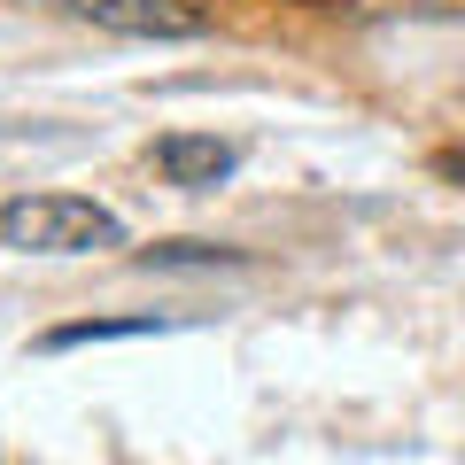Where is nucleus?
<instances>
[{"label":"nucleus","instance_id":"nucleus-1","mask_svg":"<svg viewBox=\"0 0 465 465\" xmlns=\"http://www.w3.org/2000/svg\"><path fill=\"white\" fill-rule=\"evenodd\" d=\"M0 249H16V256L124 249V217L85 194H16V202H0Z\"/></svg>","mask_w":465,"mask_h":465},{"label":"nucleus","instance_id":"nucleus-2","mask_svg":"<svg viewBox=\"0 0 465 465\" xmlns=\"http://www.w3.org/2000/svg\"><path fill=\"white\" fill-rule=\"evenodd\" d=\"M78 24H94V32H116V39H202V16L194 8H179V0H63Z\"/></svg>","mask_w":465,"mask_h":465},{"label":"nucleus","instance_id":"nucleus-3","mask_svg":"<svg viewBox=\"0 0 465 465\" xmlns=\"http://www.w3.org/2000/svg\"><path fill=\"white\" fill-rule=\"evenodd\" d=\"M148 163H155V179H163V186L210 194V186H225L232 171H241V148L217 140V133H163V140L148 148Z\"/></svg>","mask_w":465,"mask_h":465},{"label":"nucleus","instance_id":"nucleus-4","mask_svg":"<svg viewBox=\"0 0 465 465\" xmlns=\"http://www.w3.org/2000/svg\"><path fill=\"white\" fill-rule=\"evenodd\" d=\"M171 318H70V326H47L39 333V349L47 357H63V349H94V341H148V333H163Z\"/></svg>","mask_w":465,"mask_h":465},{"label":"nucleus","instance_id":"nucleus-5","mask_svg":"<svg viewBox=\"0 0 465 465\" xmlns=\"http://www.w3.org/2000/svg\"><path fill=\"white\" fill-rule=\"evenodd\" d=\"M148 264H232V249H210V241H179V249H148Z\"/></svg>","mask_w":465,"mask_h":465},{"label":"nucleus","instance_id":"nucleus-6","mask_svg":"<svg viewBox=\"0 0 465 465\" xmlns=\"http://www.w3.org/2000/svg\"><path fill=\"white\" fill-rule=\"evenodd\" d=\"M442 179H458V186H465V155H442Z\"/></svg>","mask_w":465,"mask_h":465}]
</instances>
